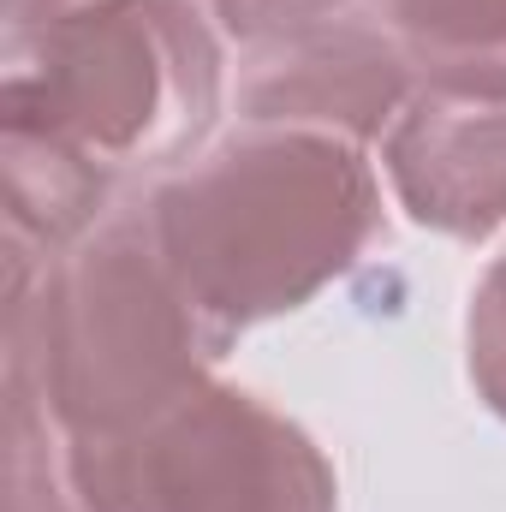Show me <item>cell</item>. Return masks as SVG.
<instances>
[{
  "label": "cell",
  "mask_w": 506,
  "mask_h": 512,
  "mask_svg": "<svg viewBox=\"0 0 506 512\" xmlns=\"http://www.w3.org/2000/svg\"><path fill=\"white\" fill-rule=\"evenodd\" d=\"M6 512H84L72 435L24 370H6Z\"/></svg>",
  "instance_id": "obj_8"
},
{
  "label": "cell",
  "mask_w": 506,
  "mask_h": 512,
  "mask_svg": "<svg viewBox=\"0 0 506 512\" xmlns=\"http://www.w3.org/2000/svg\"><path fill=\"white\" fill-rule=\"evenodd\" d=\"M227 346L167 268L143 203L114 209L66 256L6 239V370L42 382L72 441L173 405L209 382Z\"/></svg>",
  "instance_id": "obj_2"
},
{
  "label": "cell",
  "mask_w": 506,
  "mask_h": 512,
  "mask_svg": "<svg viewBox=\"0 0 506 512\" xmlns=\"http://www.w3.org/2000/svg\"><path fill=\"white\" fill-rule=\"evenodd\" d=\"M60 6H78V0H6V30L36 24V18H48V12H60Z\"/></svg>",
  "instance_id": "obj_11"
},
{
  "label": "cell",
  "mask_w": 506,
  "mask_h": 512,
  "mask_svg": "<svg viewBox=\"0 0 506 512\" xmlns=\"http://www.w3.org/2000/svg\"><path fill=\"white\" fill-rule=\"evenodd\" d=\"M417 84L506 96V0H370Z\"/></svg>",
  "instance_id": "obj_7"
},
{
  "label": "cell",
  "mask_w": 506,
  "mask_h": 512,
  "mask_svg": "<svg viewBox=\"0 0 506 512\" xmlns=\"http://www.w3.org/2000/svg\"><path fill=\"white\" fill-rule=\"evenodd\" d=\"M221 96L227 66L197 0H78L0 48V131L42 137L114 185L185 167Z\"/></svg>",
  "instance_id": "obj_3"
},
{
  "label": "cell",
  "mask_w": 506,
  "mask_h": 512,
  "mask_svg": "<svg viewBox=\"0 0 506 512\" xmlns=\"http://www.w3.org/2000/svg\"><path fill=\"white\" fill-rule=\"evenodd\" d=\"M417 96V72L376 18H328L274 42L245 48L239 120L245 126H304L352 143H376Z\"/></svg>",
  "instance_id": "obj_5"
},
{
  "label": "cell",
  "mask_w": 506,
  "mask_h": 512,
  "mask_svg": "<svg viewBox=\"0 0 506 512\" xmlns=\"http://www.w3.org/2000/svg\"><path fill=\"white\" fill-rule=\"evenodd\" d=\"M203 6H209V18H215L227 36H239L245 48L352 12V0H203Z\"/></svg>",
  "instance_id": "obj_10"
},
{
  "label": "cell",
  "mask_w": 506,
  "mask_h": 512,
  "mask_svg": "<svg viewBox=\"0 0 506 512\" xmlns=\"http://www.w3.org/2000/svg\"><path fill=\"white\" fill-rule=\"evenodd\" d=\"M381 173L417 227L465 245L495 239L506 227V96L417 84L381 137Z\"/></svg>",
  "instance_id": "obj_6"
},
{
  "label": "cell",
  "mask_w": 506,
  "mask_h": 512,
  "mask_svg": "<svg viewBox=\"0 0 506 512\" xmlns=\"http://www.w3.org/2000/svg\"><path fill=\"white\" fill-rule=\"evenodd\" d=\"M143 215L191 304L239 340L358 268L381 233V185L352 137L239 126L161 173Z\"/></svg>",
  "instance_id": "obj_1"
},
{
  "label": "cell",
  "mask_w": 506,
  "mask_h": 512,
  "mask_svg": "<svg viewBox=\"0 0 506 512\" xmlns=\"http://www.w3.org/2000/svg\"><path fill=\"white\" fill-rule=\"evenodd\" d=\"M72 477L84 512H340L328 453L215 376L120 435L72 441Z\"/></svg>",
  "instance_id": "obj_4"
},
{
  "label": "cell",
  "mask_w": 506,
  "mask_h": 512,
  "mask_svg": "<svg viewBox=\"0 0 506 512\" xmlns=\"http://www.w3.org/2000/svg\"><path fill=\"white\" fill-rule=\"evenodd\" d=\"M465 364L477 399L506 417V251L483 268L477 292H471V316H465Z\"/></svg>",
  "instance_id": "obj_9"
}]
</instances>
